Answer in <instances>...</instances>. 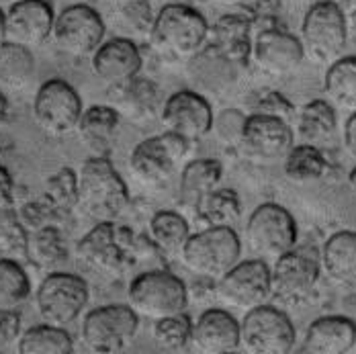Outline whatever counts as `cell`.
<instances>
[{
    "instance_id": "26",
    "label": "cell",
    "mask_w": 356,
    "mask_h": 354,
    "mask_svg": "<svg viewBox=\"0 0 356 354\" xmlns=\"http://www.w3.org/2000/svg\"><path fill=\"white\" fill-rule=\"evenodd\" d=\"M321 271L338 284L356 283V232L340 230L332 234L320 252Z\"/></svg>"
},
{
    "instance_id": "50",
    "label": "cell",
    "mask_w": 356,
    "mask_h": 354,
    "mask_svg": "<svg viewBox=\"0 0 356 354\" xmlns=\"http://www.w3.org/2000/svg\"><path fill=\"white\" fill-rule=\"evenodd\" d=\"M8 121V99H6V92L0 88V125Z\"/></svg>"
},
{
    "instance_id": "35",
    "label": "cell",
    "mask_w": 356,
    "mask_h": 354,
    "mask_svg": "<svg viewBox=\"0 0 356 354\" xmlns=\"http://www.w3.org/2000/svg\"><path fill=\"white\" fill-rule=\"evenodd\" d=\"M197 217L205 225H227L234 227L242 217V199L238 191L227 186H215L195 207Z\"/></svg>"
},
{
    "instance_id": "7",
    "label": "cell",
    "mask_w": 356,
    "mask_h": 354,
    "mask_svg": "<svg viewBox=\"0 0 356 354\" xmlns=\"http://www.w3.org/2000/svg\"><path fill=\"white\" fill-rule=\"evenodd\" d=\"M193 143L172 131L152 136L140 142L129 154V172L143 186H166L184 164Z\"/></svg>"
},
{
    "instance_id": "1",
    "label": "cell",
    "mask_w": 356,
    "mask_h": 354,
    "mask_svg": "<svg viewBox=\"0 0 356 354\" xmlns=\"http://www.w3.org/2000/svg\"><path fill=\"white\" fill-rule=\"evenodd\" d=\"M209 23L201 10L184 2L164 4L154 19L147 39L152 45L170 58L193 60L205 51L209 43Z\"/></svg>"
},
{
    "instance_id": "17",
    "label": "cell",
    "mask_w": 356,
    "mask_h": 354,
    "mask_svg": "<svg viewBox=\"0 0 356 354\" xmlns=\"http://www.w3.org/2000/svg\"><path fill=\"white\" fill-rule=\"evenodd\" d=\"M305 60L299 37L285 31L281 25H270L254 31L252 62L268 76H286Z\"/></svg>"
},
{
    "instance_id": "40",
    "label": "cell",
    "mask_w": 356,
    "mask_h": 354,
    "mask_svg": "<svg viewBox=\"0 0 356 354\" xmlns=\"http://www.w3.org/2000/svg\"><path fill=\"white\" fill-rule=\"evenodd\" d=\"M117 19L127 31L147 37L156 19V10L152 8L149 0H131L117 8Z\"/></svg>"
},
{
    "instance_id": "55",
    "label": "cell",
    "mask_w": 356,
    "mask_h": 354,
    "mask_svg": "<svg viewBox=\"0 0 356 354\" xmlns=\"http://www.w3.org/2000/svg\"><path fill=\"white\" fill-rule=\"evenodd\" d=\"M74 2H82V0H74Z\"/></svg>"
},
{
    "instance_id": "48",
    "label": "cell",
    "mask_w": 356,
    "mask_h": 354,
    "mask_svg": "<svg viewBox=\"0 0 356 354\" xmlns=\"http://www.w3.org/2000/svg\"><path fill=\"white\" fill-rule=\"evenodd\" d=\"M344 17H346V23H348V29H355L356 31V0H338Z\"/></svg>"
},
{
    "instance_id": "24",
    "label": "cell",
    "mask_w": 356,
    "mask_h": 354,
    "mask_svg": "<svg viewBox=\"0 0 356 354\" xmlns=\"http://www.w3.org/2000/svg\"><path fill=\"white\" fill-rule=\"evenodd\" d=\"M356 346V321L346 316L314 319L305 332L299 353L346 354Z\"/></svg>"
},
{
    "instance_id": "44",
    "label": "cell",
    "mask_w": 356,
    "mask_h": 354,
    "mask_svg": "<svg viewBox=\"0 0 356 354\" xmlns=\"http://www.w3.org/2000/svg\"><path fill=\"white\" fill-rule=\"evenodd\" d=\"M252 15V23H254V31L270 27V25H279L277 19L281 15L283 8V0H250L246 6Z\"/></svg>"
},
{
    "instance_id": "43",
    "label": "cell",
    "mask_w": 356,
    "mask_h": 354,
    "mask_svg": "<svg viewBox=\"0 0 356 354\" xmlns=\"http://www.w3.org/2000/svg\"><path fill=\"white\" fill-rule=\"evenodd\" d=\"M17 217L27 227V232H33V230H39L43 225H49V223L58 221V215L41 201V197L17 207Z\"/></svg>"
},
{
    "instance_id": "56",
    "label": "cell",
    "mask_w": 356,
    "mask_h": 354,
    "mask_svg": "<svg viewBox=\"0 0 356 354\" xmlns=\"http://www.w3.org/2000/svg\"><path fill=\"white\" fill-rule=\"evenodd\" d=\"M334 2H338V0H334Z\"/></svg>"
},
{
    "instance_id": "4",
    "label": "cell",
    "mask_w": 356,
    "mask_h": 354,
    "mask_svg": "<svg viewBox=\"0 0 356 354\" xmlns=\"http://www.w3.org/2000/svg\"><path fill=\"white\" fill-rule=\"evenodd\" d=\"M178 258L193 275L215 283L242 260V240L234 227L207 225L191 234Z\"/></svg>"
},
{
    "instance_id": "49",
    "label": "cell",
    "mask_w": 356,
    "mask_h": 354,
    "mask_svg": "<svg viewBox=\"0 0 356 354\" xmlns=\"http://www.w3.org/2000/svg\"><path fill=\"white\" fill-rule=\"evenodd\" d=\"M213 2L223 8H246L250 4V0H213Z\"/></svg>"
},
{
    "instance_id": "54",
    "label": "cell",
    "mask_w": 356,
    "mask_h": 354,
    "mask_svg": "<svg viewBox=\"0 0 356 354\" xmlns=\"http://www.w3.org/2000/svg\"><path fill=\"white\" fill-rule=\"evenodd\" d=\"M13 2H15V0H0V6H2V4H13Z\"/></svg>"
},
{
    "instance_id": "33",
    "label": "cell",
    "mask_w": 356,
    "mask_h": 354,
    "mask_svg": "<svg viewBox=\"0 0 356 354\" xmlns=\"http://www.w3.org/2000/svg\"><path fill=\"white\" fill-rule=\"evenodd\" d=\"M283 170L289 180L297 184H307L325 177L330 170V162L316 143H293V147L285 154Z\"/></svg>"
},
{
    "instance_id": "32",
    "label": "cell",
    "mask_w": 356,
    "mask_h": 354,
    "mask_svg": "<svg viewBox=\"0 0 356 354\" xmlns=\"http://www.w3.org/2000/svg\"><path fill=\"white\" fill-rule=\"evenodd\" d=\"M325 99L342 111H356V56H340L323 76Z\"/></svg>"
},
{
    "instance_id": "37",
    "label": "cell",
    "mask_w": 356,
    "mask_h": 354,
    "mask_svg": "<svg viewBox=\"0 0 356 354\" xmlns=\"http://www.w3.org/2000/svg\"><path fill=\"white\" fill-rule=\"evenodd\" d=\"M31 297V279L25 266L13 258H0V309L19 312Z\"/></svg>"
},
{
    "instance_id": "19",
    "label": "cell",
    "mask_w": 356,
    "mask_h": 354,
    "mask_svg": "<svg viewBox=\"0 0 356 354\" xmlns=\"http://www.w3.org/2000/svg\"><path fill=\"white\" fill-rule=\"evenodd\" d=\"M252 41L254 23L248 8L225 13L215 21L213 27H209L211 51L234 66H246L252 62Z\"/></svg>"
},
{
    "instance_id": "16",
    "label": "cell",
    "mask_w": 356,
    "mask_h": 354,
    "mask_svg": "<svg viewBox=\"0 0 356 354\" xmlns=\"http://www.w3.org/2000/svg\"><path fill=\"white\" fill-rule=\"evenodd\" d=\"M213 115V108L203 95L184 88L164 99L160 121L166 131L195 143L211 134Z\"/></svg>"
},
{
    "instance_id": "39",
    "label": "cell",
    "mask_w": 356,
    "mask_h": 354,
    "mask_svg": "<svg viewBox=\"0 0 356 354\" xmlns=\"http://www.w3.org/2000/svg\"><path fill=\"white\" fill-rule=\"evenodd\" d=\"M27 227L19 221L17 213L0 217V258L27 260Z\"/></svg>"
},
{
    "instance_id": "21",
    "label": "cell",
    "mask_w": 356,
    "mask_h": 354,
    "mask_svg": "<svg viewBox=\"0 0 356 354\" xmlns=\"http://www.w3.org/2000/svg\"><path fill=\"white\" fill-rule=\"evenodd\" d=\"M295 143V131L291 123L279 117L252 113L246 117L242 145L248 154L260 160H279Z\"/></svg>"
},
{
    "instance_id": "15",
    "label": "cell",
    "mask_w": 356,
    "mask_h": 354,
    "mask_svg": "<svg viewBox=\"0 0 356 354\" xmlns=\"http://www.w3.org/2000/svg\"><path fill=\"white\" fill-rule=\"evenodd\" d=\"M213 291L225 305L248 312L270 299V266L264 258L240 260L215 281Z\"/></svg>"
},
{
    "instance_id": "38",
    "label": "cell",
    "mask_w": 356,
    "mask_h": 354,
    "mask_svg": "<svg viewBox=\"0 0 356 354\" xmlns=\"http://www.w3.org/2000/svg\"><path fill=\"white\" fill-rule=\"evenodd\" d=\"M154 342L164 353H180L191 344L193 336V318L186 312H180L175 316L154 319L152 325Z\"/></svg>"
},
{
    "instance_id": "20",
    "label": "cell",
    "mask_w": 356,
    "mask_h": 354,
    "mask_svg": "<svg viewBox=\"0 0 356 354\" xmlns=\"http://www.w3.org/2000/svg\"><path fill=\"white\" fill-rule=\"evenodd\" d=\"M90 58L97 78L111 88L127 84L143 70L142 51L129 37H113L103 41Z\"/></svg>"
},
{
    "instance_id": "9",
    "label": "cell",
    "mask_w": 356,
    "mask_h": 354,
    "mask_svg": "<svg viewBox=\"0 0 356 354\" xmlns=\"http://www.w3.org/2000/svg\"><path fill=\"white\" fill-rule=\"evenodd\" d=\"M90 301L88 283L66 271H51L35 291V307L39 318L54 325H70L80 318Z\"/></svg>"
},
{
    "instance_id": "2",
    "label": "cell",
    "mask_w": 356,
    "mask_h": 354,
    "mask_svg": "<svg viewBox=\"0 0 356 354\" xmlns=\"http://www.w3.org/2000/svg\"><path fill=\"white\" fill-rule=\"evenodd\" d=\"M78 207L97 221H115L129 205V188L108 156H90L76 172Z\"/></svg>"
},
{
    "instance_id": "10",
    "label": "cell",
    "mask_w": 356,
    "mask_h": 354,
    "mask_svg": "<svg viewBox=\"0 0 356 354\" xmlns=\"http://www.w3.org/2000/svg\"><path fill=\"white\" fill-rule=\"evenodd\" d=\"M320 256L303 248H293L270 266V297L286 307L307 303L320 283Z\"/></svg>"
},
{
    "instance_id": "51",
    "label": "cell",
    "mask_w": 356,
    "mask_h": 354,
    "mask_svg": "<svg viewBox=\"0 0 356 354\" xmlns=\"http://www.w3.org/2000/svg\"><path fill=\"white\" fill-rule=\"evenodd\" d=\"M6 41V15H4V8L0 6V45Z\"/></svg>"
},
{
    "instance_id": "31",
    "label": "cell",
    "mask_w": 356,
    "mask_h": 354,
    "mask_svg": "<svg viewBox=\"0 0 356 354\" xmlns=\"http://www.w3.org/2000/svg\"><path fill=\"white\" fill-rule=\"evenodd\" d=\"M149 242L164 256H180V250L191 238V225L184 215L172 209L156 211L147 225Z\"/></svg>"
},
{
    "instance_id": "46",
    "label": "cell",
    "mask_w": 356,
    "mask_h": 354,
    "mask_svg": "<svg viewBox=\"0 0 356 354\" xmlns=\"http://www.w3.org/2000/svg\"><path fill=\"white\" fill-rule=\"evenodd\" d=\"M17 213L15 201V180L6 166L0 164V217Z\"/></svg>"
},
{
    "instance_id": "42",
    "label": "cell",
    "mask_w": 356,
    "mask_h": 354,
    "mask_svg": "<svg viewBox=\"0 0 356 354\" xmlns=\"http://www.w3.org/2000/svg\"><path fill=\"white\" fill-rule=\"evenodd\" d=\"M254 113L273 115V117H279V119H283L286 123H293L295 115H297V108H295V105L286 99L283 92L266 90V92L258 95V99L254 103Z\"/></svg>"
},
{
    "instance_id": "23",
    "label": "cell",
    "mask_w": 356,
    "mask_h": 354,
    "mask_svg": "<svg viewBox=\"0 0 356 354\" xmlns=\"http://www.w3.org/2000/svg\"><path fill=\"white\" fill-rule=\"evenodd\" d=\"M115 92H117L115 95L117 103L113 106L119 111L123 121L145 127L160 119L164 97H162V88L154 80L140 74L127 84L115 88Z\"/></svg>"
},
{
    "instance_id": "45",
    "label": "cell",
    "mask_w": 356,
    "mask_h": 354,
    "mask_svg": "<svg viewBox=\"0 0 356 354\" xmlns=\"http://www.w3.org/2000/svg\"><path fill=\"white\" fill-rule=\"evenodd\" d=\"M21 336V316L19 312H2L0 309V351L17 344Z\"/></svg>"
},
{
    "instance_id": "34",
    "label": "cell",
    "mask_w": 356,
    "mask_h": 354,
    "mask_svg": "<svg viewBox=\"0 0 356 354\" xmlns=\"http://www.w3.org/2000/svg\"><path fill=\"white\" fill-rule=\"evenodd\" d=\"M17 353L21 354H72L74 340L62 325L37 323L21 332L17 340Z\"/></svg>"
},
{
    "instance_id": "36",
    "label": "cell",
    "mask_w": 356,
    "mask_h": 354,
    "mask_svg": "<svg viewBox=\"0 0 356 354\" xmlns=\"http://www.w3.org/2000/svg\"><path fill=\"white\" fill-rule=\"evenodd\" d=\"M41 201L58 215V219L70 215L78 207L76 170H72L70 166H62L60 170L49 175L41 191Z\"/></svg>"
},
{
    "instance_id": "14",
    "label": "cell",
    "mask_w": 356,
    "mask_h": 354,
    "mask_svg": "<svg viewBox=\"0 0 356 354\" xmlns=\"http://www.w3.org/2000/svg\"><path fill=\"white\" fill-rule=\"evenodd\" d=\"M105 33L107 25L101 13L86 2H74L56 15L51 39L60 51L72 58H86L105 41Z\"/></svg>"
},
{
    "instance_id": "25",
    "label": "cell",
    "mask_w": 356,
    "mask_h": 354,
    "mask_svg": "<svg viewBox=\"0 0 356 354\" xmlns=\"http://www.w3.org/2000/svg\"><path fill=\"white\" fill-rule=\"evenodd\" d=\"M123 119L113 105H92L82 111L76 134L95 156H108Z\"/></svg>"
},
{
    "instance_id": "5",
    "label": "cell",
    "mask_w": 356,
    "mask_h": 354,
    "mask_svg": "<svg viewBox=\"0 0 356 354\" xmlns=\"http://www.w3.org/2000/svg\"><path fill=\"white\" fill-rule=\"evenodd\" d=\"M127 305L145 319H160L186 312L188 289L166 268L143 271L127 287Z\"/></svg>"
},
{
    "instance_id": "13",
    "label": "cell",
    "mask_w": 356,
    "mask_h": 354,
    "mask_svg": "<svg viewBox=\"0 0 356 354\" xmlns=\"http://www.w3.org/2000/svg\"><path fill=\"white\" fill-rule=\"evenodd\" d=\"M82 99L70 82L62 78L45 80L33 99V119L49 138H66L76 131L82 117Z\"/></svg>"
},
{
    "instance_id": "53",
    "label": "cell",
    "mask_w": 356,
    "mask_h": 354,
    "mask_svg": "<svg viewBox=\"0 0 356 354\" xmlns=\"http://www.w3.org/2000/svg\"><path fill=\"white\" fill-rule=\"evenodd\" d=\"M115 8H119V6H123V4H127V2H131V0H108Z\"/></svg>"
},
{
    "instance_id": "3",
    "label": "cell",
    "mask_w": 356,
    "mask_h": 354,
    "mask_svg": "<svg viewBox=\"0 0 356 354\" xmlns=\"http://www.w3.org/2000/svg\"><path fill=\"white\" fill-rule=\"evenodd\" d=\"M138 238L115 221H97L76 244V258L105 277H121L136 262Z\"/></svg>"
},
{
    "instance_id": "8",
    "label": "cell",
    "mask_w": 356,
    "mask_h": 354,
    "mask_svg": "<svg viewBox=\"0 0 356 354\" xmlns=\"http://www.w3.org/2000/svg\"><path fill=\"white\" fill-rule=\"evenodd\" d=\"M140 330V316L127 303H108L90 309L80 325L86 351L95 354L123 353Z\"/></svg>"
},
{
    "instance_id": "29",
    "label": "cell",
    "mask_w": 356,
    "mask_h": 354,
    "mask_svg": "<svg viewBox=\"0 0 356 354\" xmlns=\"http://www.w3.org/2000/svg\"><path fill=\"white\" fill-rule=\"evenodd\" d=\"M223 178V164L215 158H199L184 164L180 172V201L195 209L197 203L219 186Z\"/></svg>"
},
{
    "instance_id": "18",
    "label": "cell",
    "mask_w": 356,
    "mask_h": 354,
    "mask_svg": "<svg viewBox=\"0 0 356 354\" xmlns=\"http://www.w3.org/2000/svg\"><path fill=\"white\" fill-rule=\"evenodd\" d=\"M4 15L6 41L33 49L51 39L56 13L47 0H15L8 4Z\"/></svg>"
},
{
    "instance_id": "22",
    "label": "cell",
    "mask_w": 356,
    "mask_h": 354,
    "mask_svg": "<svg viewBox=\"0 0 356 354\" xmlns=\"http://www.w3.org/2000/svg\"><path fill=\"white\" fill-rule=\"evenodd\" d=\"M191 344L203 354L236 353L240 351V321L221 307L205 309L193 321Z\"/></svg>"
},
{
    "instance_id": "41",
    "label": "cell",
    "mask_w": 356,
    "mask_h": 354,
    "mask_svg": "<svg viewBox=\"0 0 356 354\" xmlns=\"http://www.w3.org/2000/svg\"><path fill=\"white\" fill-rule=\"evenodd\" d=\"M246 117L242 111L238 108H223L219 115H213V125L211 131L215 138L223 145H242V138H244V125H246Z\"/></svg>"
},
{
    "instance_id": "28",
    "label": "cell",
    "mask_w": 356,
    "mask_h": 354,
    "mask_svg": "<svg viewBox=\"0 0 356 354\" xmlns=\"http://www.w3.org/2000/svg\"><path fill=\"white\" fill-rule=\"evenodd\" d=\"M35 78V58L25 45L4 41L0 45V88L4 92H23Z\"/></svg>"
},
{
    "instance_id": "12",
    "label": "cell",
    "mask_w": 356,
    "mask_h": 354,
    "mask_svg": "<svg viewBox=\"0 0 356 354\" xmlns=\"http://www.w3.org/2000/svg\"><path fill=\"white\" fill-rule=\"evenodd\" d=\"M297 221L279 203L258 205L246 221V244L264 260H277L297 246Z\"/></svg>"
},
{
    "instance_id": "47",
    "label": "cell",
    "mask_w": 356,
    "mask_h": 354,
    "mask_svg": "<svg viewBox=\"0 0 356 354\" xmlns=\"http://www.w3.org/2000/svg\"><path fill=\"white\" fill-rule=\"evenodd\" d=\"M344 147L356 160V111L350 113V117L344 123Z\"/></svg>"
},
{
    "instance_id": "27",
    "label": "cell",
    "mask_w": 356,
    "mask_h": 354,
    "mask_svg": "<svg viewBox=\"0 0 356 354\" xmlns=\"http://www.w3.org/2000/svg\"><path fill=\"white\" fill-rule=\"evenodd\" d=\"M70 258V248L66 236L58 227V223L43 225L29 232L27 238V262H31L39 271H60Z\"/></svg>"
},
{
    "instance_id": "11",
    "label": "cell",
    "mask_w": 356,
    "mask_h": 354,
    "mask_svg": "<svg viewBox=\"0 0 356 354\" xmlns=\"http://www.w3.org/2000/svg\"><path fill=\"white\" fill-rule=\"evenodd\" d=\"M297 332L283 309L262 303L248 309L240 321V346L250 354H289Z\"/></svg>"
},
{
    "instance_id": "6",
    "label": "cell",
    "mask_w": 356,
    "mask_h": 354,
    "mask_svg": "<svg viewBox=\"0 0 356 354\" xmlns=\"http://www.w3.org/2000/svg\"><path fill=\"white\" fill-rule=\"evenodd\" d=\"M299 41L305 56L318 64L338 60L348 43V23L338 2L316 0L301 21Z\"/></svg>"
},
{
    "instance_id": "30",
    "label": "cell",
    "mask_w": 356,
    "mask_h": 354,
    "mask_svg": "<svg viewBox=\"0 0 356 354\" xmlns=\"http://www.w3.org/2000/svg\"><path fill=\"white\" fill-rule=\"evenodd\" d=\"M338 127L336 106L327 99H314L301 106L295 115V131L307 143H321L330 140Z\"/></svg>"
},
{
    "instance_id": "52",
    "label": "cell",
    "mask_w": 356,
    "mask_h": 354,
    "mask_svg": "<svg viewBox=\"0 0 356 354\" xmlns=\"http://www.w3.org/2000/svg\"><path fill=\"white\" fill-rule=\"evenodd\" d=\"M348 182H350V186H353V191L356 193V166L350 170V175H348Z\"/></svg>"
}]
</instances>
